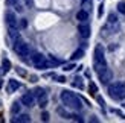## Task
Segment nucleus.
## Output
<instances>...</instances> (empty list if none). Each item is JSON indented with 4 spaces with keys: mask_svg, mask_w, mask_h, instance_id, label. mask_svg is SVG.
I'll return each mask as SVG.
<instances>
[{
    "mask_svg": "<svg viewBox=\"0 0 125 123\" xmlns=\"http://www.w3.org/2000/svg\"><path fill=\"white\" fill-rule=\"evenodd\" d=\"M75 69V64L73 62H70V64H66L64 67H62V70H64V71H72Z\"/></svg>",
    "mask_w": 125,
    "mask_h": 123,
    "instance_id": "22",
    "label": "nucleus"
},
{
    "mask_svg": "<svg viewBox=\"0 0 125 123\" xmlns=\"http://www.w3.org/2000/svg\"><path fill=\"white\" fill-rule=\"evenodd\" d=\"M61 102L64 103V106L73 109V111H81V108H83V100L75 93L67 91V90L61 91Z\"/></svg>",
    "mask_w": 125,
    "mask_h": 123,
    "instance_id": "1",
    "label": "nucleus"
},
{
    "mask_svg": "<svg viewBox=\"0 0 125 123\" xmlns=\"http://www.w3.org/2000/svg\"><path fill=\"white\" fill-rule=\"evenodd\" d=\"M96 100H98V103H99V105H101V106L104 108V105H105V103H104V99H102V97H101V96H96Z\"/></svg>",
    "mask_w": 125,
    "mask_h": 123,
    "instance_id": "27",
    "label": "nucleus"
},
{
    "mask_svg": "<svg viewBox=\"0 0 125 123\" xmlns=\"http://www.w3.org/2000/svg\"><path fill=\"white\" fill-rule=\"evenodd\" d=\"M78 32H79V35L83 36V38H89L90 36V32H92V29H90V26L87 24V21L85 23H79V26H78Z\"/></svg>",
    "mask_w": 125,
    "mask_h": 123,
    "instance_id": "9",
    "label": "nucleus"
},
{
    "mask_svg": "<svg viewBox=\"0 0 125 123\" xmlns=\"http://www.w3.org/2000/svg\"><path fill=\"white\" fill-rule=\"evenodd\" d=\"M3 87V81H2V79H0V88H2Z\"/></svg>",
    "mask_w": 125,
    "mask_h": 123,
    "instance_id": "33",
    "label": "nucleus"
},
{
    "mask_svg": "<svg viewBox=\"0 0 125 123\" xmlns=\"http://www.w3.org/2000/svg\"><path fill=\"white\" fill-rule=\"evenodd\" d=\"M108 96L113 100H124L125 99V82L119 81L108 85Z\"/></svg>",
    "mask_w": 125,
    "mask_h": 123,
    "instance_id": "3",
    "label": "nucleus"
},
{
    "mask_svg": "<svg viewBox=\"0 0 125 123\" xmlns=\"http://www.w3.org/2000/svg\"><path fill=\"white\" fill-rule=\"evenodd\" d=\"M14 50L17 52V55L20 58H23V59H26L28 56H29V53H31V49H29V46L26 44V43H23V41H18V43H15V46H14Z\"/></svg>",
    "mask_w": 125,
    "mask_h": 123,
    "instance_id": "5",
    "label": "nucleus"
},
{
    "mask_svg": "<svg viewBox=\"0 0 125 123\" xmlns=\"http://www.w3.org/2000/svg\"><path fill=\"white\" fill-rule=\"evenodd\" d=\"M57 82H60V84H64L66 82V78L64 76H57V79H55Z\"/></svg>",
    "mask_w": 125,
    "mask_h": 123,
    "instance_id": "28",
    "label": "nucleus"
},
{
    "mask_svg": "<svg viewBox=\"0 0 125 123\" xmlns=\"http://www.w3.org/2000/svg\"><path fill=\"white\" fill-rule=\"evenodd\" d=\"M93 69L96 73H101L102 70L107 69V61H105V53L102 46L95 47V56H93Z\"/></svg>",
    "mask_w": 125,
    "mask_h": 123,
    "instance_id": "2",
    "label": "nucleus"
},
{
    "mask_svg": "<svg viewBox=\"0 0 125 123\" xmlns=\"http://www.w3.org/2000/svg\"><path fill=\"white\" fill-rule=\"evenodd\" d=\"M98 76H99V81H101L104 85H107V84H110L111 78H113V73H111L110 69H105V70H102L101 73H98Z\"/></svg>",
    "mask_w": 125,
    "mask_h": 123,
    "instance_id": "8",
    "label": "nucleus"
},
{
    "mask_svg": "<svg viewBox=\"0 0 125 123\" xmlns=\"http://www.w3.org/2000/svg\"><path fill=\"white\" fill-rule=\"evenodd\" d=\"M20 103H21L23 106H28V108L34 106V103H35V96H34V93H26V94H23L21 99H20Z\"/></svg>",
    "mask_w": 125,
    "mask_h": 123,
    "instance_id": "6",
    "label": "nucleus"
},
{
    "mask_svg": "<svg viewBox=\"0 0 125 123\" xmlns=\"http://www.w3.org/2000/svg\"><path fill=\"white\" fill-rule=\"evenodd\" d=\"M37 79H38L37 76H31V82H37Z\"/></svg>",
    "mask_w": 125,
    "mask_h": 123,
    "instance_id": "32",
    "label": "nucleus"
},
{
    "mask_svg": "<svg viewBox=\"0 0 125 123\" xmlns=\"http://www.w3.org/2000/svg\"><path fill=\"white\" fill-rule=\"evenodd\" d=\"M20 26H21V27H26V26H28V21L24 20V18H23V20L20 21Z\"/></svg>",
    "mask_w": 125,
    "mask_h": 123,
    "instance_id": "30",
    "label": "nucleus"
},
{
    "mask_svg": "<svg viewBox=\"0 0 125 123\" xmlns=\"http://www.w3.org/2000/svg\"><path fill=\"white\" fill-rule=\"evenodd\" d=\"M72 119H73V120H76V122H83V119H81L79 115H72Z\"/></svg>",
    "mask_w": 125,
    "mask_h": 123,
    "instance_id": "31",
    "label": "nucleus"
},
{
    "mask_svg": "<svg viewBox=\"0 0 125 123\" xmlns=\"http://www.w3.org/2000/svg\"><path fill=\"white\" fill-rule=\"evenodd\" d=\"M41 120H43V122H49V114H47V113H43V114H41Z\"/></svg>",
    "mask_w": 125,
    "mask_h": 123,
    "instance_id": "29",
    "label": "nucleus"
},
{
    "mask_svg": "<svg viewBox=\"0 0 125 123\" xmlns=\"http://www.w3.org/2000/svg\"><path fill=\"white\" fill-rule=\"evenodd\" d=\"M76 20L79 23H85L87 20H89V12H87L85 9H81L76 12Z\"/></svg>",
    "mask_w": 125,
    "mask_h": 123,
    "instance_id": "11",
    "label": "nucleus"
},
{
    "mask_svg": "<svg viewBox=\"0 0 125 123\" xmlns=\"http://www.w3.org/2000/svg\"><path fill=\"white\" fill-rule=\"evenodd\" d=\"M12 122H21V123H29L31 122V117L28 114H20L18 117H15V119H12Z\"/></svg>",
    "mask_w": 125,
    "mask_h": 123,
    "instance_id": "12",
    "label": "nucleus"
},
{
    "mask_svg": "<svg viewBox=\"0 0 125 123\" xmlns=\"http://www.w3.org/2000/svg\"><path fill=\"white\" fill-rule=\"evenodd\" d=\"M18 88H20V82L15 81V79H9V81H8V87H6V91H8V93H14V91L18 90Z\"/></svg>",
    "mask_w": 125,
    "mask_h": 123,
    "instance_id": "10",
    "label": "nucleus"
},
{
    "mask_svg": "<svg viewBox=\"0 0 125 123\" xmlns=\"http://www.w3.org/2000/svg\"><path fill=\"white\" fill-rule=\"evenodd\" d=\"M18 3V0H6V5H9V6H15Z\"/></svg>",
    "mask_w": 125,
    "mask_h": 123,
    "instance_id": "26",
    "label": "nucleus"
},
{
    "mask_svg": "<svg viewBox=\"0 0 125 123\" xmlns=\"http://www.w3.org/2000/svg\"><path fill=\"white\" fill-rule=\"evenodd\" d=\"M89 93H90V96H96L98 94V85L95 82L89 84Z\"/></svg>",
    "mask_w": 125,
    "mask_h": 123,
    "instance_id": "14",
    "label": "nucleus"
},
{
    "mask_svg": "<svg viewBox=\"0 0 125 123\" xmlns=\"http://www.w3.org/2000/svg\"><path fill=\"white\" fill-rule=\"evenodd\" d=\"M44 93H46V91H44V88H40V87L34 90V96H35V97H40L41 94H44Z\"/></svg>",
    "mask_w": 125,
    "mask_h": 123,
    "instance_id": "21",
    "label": "nucleus"
},
{
    "mask_svg": "<svg viewBox=\"0 0 125 123\" xmlns=\"http://www.w3.org/2000/svg\"><path fill=\"white\" fill-rule=\"evenodd\" d=\"M102 14H104V5L101 3V5H99V9H98V17L101 18V17H102Z\"/></svg>",
    "mask_w": 125,
    "mask_h": 123,
    "instance_id": "24",
    "label": "nucleus"
},
{
    "mask_svg": "<svg viewBox=\"0 0 125 123\" xmlns=\"http://www.w3.org/2000/svg\"><path fill=\"white\" fill-rule=\"evenodd\" d=\"M83 56H84V50H83V49H78V50H75V52H73L72 59H73V61H76V59H81Z\"/></svg>",
    "mask_w": 125,
    "mask_h": 123,
    "instance_id": "15",
    "label": "nucleus"
},
{
    "mask_svg": "<svg viewBox=\"0 0 125 123\" xmlns=\"http://www.w3.org/2000/svg\"><path fill=\"white\" fill-rule=\"evenodd\" d=\"M2 67H3V71L11 70V61L6 59V58H3V61H2Z\"/></svg>",
    "mask_w": 125,
    "mask_h": 123,
    "instance_id": "17",
    "label": "nucleus"
},
{
    "mask_svg": "<svg viewBox=\"0 0 125 123\" xmlns=\"http://www.w3.org/2000/svg\"><path fill=\"white\" fill-rule=\"evenodd\" d=\"M116 8H117V12H119V14H125V2H119Z\"/></svg>",
    "mask_w": 125,
    "mask_h": 123,
    "instance_id": "20",
    "label": "nucleus"
},
{
    "mask_svg": "<svg viewBox=\"0 0 125 123\" xmlns=\"http://www.w3.org/2000/svg\"><path fill=\"white\" fill-rule=\"evenodd\" d=\"M124 108H125V103H124Z\"/></svg>",
    "mask_w": 125,
    "mask_h": 123,
    "instance_id": "34",
    "label": "nucleus"
},
{
    "mask_svg": "<svg viewBox=\"0 0 125 123\" xmlns=\"http://www.w3.org/2000/svg\"><path fill=\"white\" fill-rule=\"evenodd\" d=\"M38 105H40L41 108H44V106L47 105V94H46V93L41 94V96L38 97Z\"/></svg>",
    "mask_w": 125,
    "mask_h": 123,
    "instance_id": "16",
    "label": "nucleus"
},
{
    "mask_svg": "<svg viewBox=\"0 0 125 123\" xmlns=\"http://www.w3.org/2000/svg\"><path fill=\"white\" fill-rule=\"evenodd\" d=\"M11 113H12V114H18V113H20V103H18V102H14V103H12Z\"/></svg>",
    "mask_w": 125,
    "mask_h": 123,
    "instance_id": "19",
    "label": "nucleus"
},
{
    "mask_svg": "<svg viewBox=\"0 0 125 123\" xmlns=\"http://www.w3.org/2000/svg\"><path fill=\"white\" fill-rule=\"evenodd\" d=\"M32 64L37 67V69H40V70L49 69V67L52 65V62H49V61L46 59V56L41 55V53H34L32 55Z\"/></svg>",
    "mask_w": 125,
    "mask_h": 123,
    "instance_id": "4",
    "label": "nucleus"
},
{
    "mask_svg": "<svg viewBox=\"0 0 125 123\" xmlns=\"http://www.w3.org/2000/svg\"><path fill=\"white\" fill-rule=\"evenodd\" d=\"M5 18H6V24H8V27H12V29H17L18 27V21H17V17L14 15V12L6 11Z\"/></svg>",
    "mask_w": 125,
    "mask_h": 123,
    "instance_id": "7",
    "label": "nucleus"
},
{
    "mask_svg": "<svg viewBox=\"0 0 125 123\" xmlns=\"http://www.w3.org/2000/svg\"><path fill=\"white\" fill-rule=\"evenodd\" d=\"M72 85H73L75 88H79V90L84 88V82H83V79H81V78H75L73 82H72Z\"/></svg>",
    "mask_w": 125,
    "mask_h": 123,
    "instance_id": "13",
    "label": "nucleus"
},
{
    "mask_svg": "<svg viewBox=\"0 0 125 123\" xmlns=\"http://www.w3.org/2000/svg\"><path fill=\"white\" fill-rule=\"evenodd\" d=\"M107 23H111V24H119V21H117V17L115 12H111V14H108V21Z\"/></svg>",
    "mask_w": 125,
    "mask_h": 123,
    "instance_id": "18",
    "label": "nucleus"
},
{
    "mask_svg": "<svg viewBox=\"0 0 125 123\" xmlns=\"http://www.w3.org/2000/svg\"><path fill=\"white\" fill-rule=\"evenodd\" d=\"M58 113L62 115V117H66V119H70V117H72V115H69V114H67V113H66V111H64L62 108H58Z\"/></svg>",
    "mask_w": 125,
    "mask_h": 123,
    "instance_id": "23",
    "label": "nucleus"
},
{
    "mask_svg": "<svg viewBox=\"0 0 125 123\" xmlns=\"http://www.w3.org/2000/svg\"><path fill=\"white\" fill-rule=\"evenodd\" d=\"M15 70H17V73H18V75H20V76H26V71H24L23 69H20V67H17Z\"/></svg>",
    "mask_w": 125,
    "mask_h": 123,
    "instance_id": "25",
    "label": "nucleus"
}]
</instances>
